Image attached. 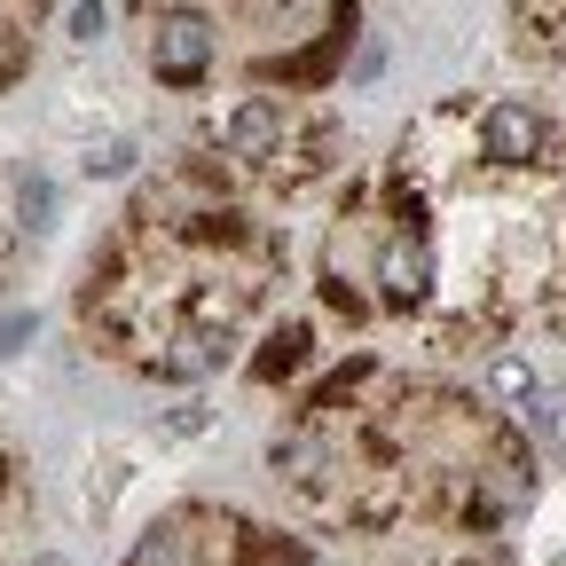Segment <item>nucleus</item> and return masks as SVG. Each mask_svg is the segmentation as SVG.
<instances>
[{"mask_svg":"<svg viewBox=\"0 0 566 566\" xmlns=\"http://www.w3.org/2000/svg\"><path fill=\"white\" fill-rule=\"evenodd\" d=\"M126 166H134L126 142H103V150H87V174H126Z\"/></svg>","mask_w":566,"mask_h":566,"instance_id":"obj_6","label":"nucleus"},{"mask_svg":"<svg viewBox=\"0 0 566 566\" xmlns=\"http://www.w3.org/2000/svg\"><path fill=\"white\" fill-rule=\"evenodd\" d=\"M378 283H386V307H417L424 292H433V244H424V229L386 237V252H378Z\"/></svg>","mask_w":566,"mask_h":566,"instance_id":"obj_4","label":"nucleus"},{"mask_svg":"<svg viewBox=\"0 0 566 566\" xmlns=\"http://www.w3.org/2000/svg\"><path fill=\"white\" fill-rule=\"evenodd\" d=\"M150 71L166 87H197L205 71H212V24L197 9H166L150 24Z\"/></svg>","mask_w":566,"mask_h":566,"instance_id":"obj_2","label":"nucleus"},{"mask_svg":"<svg viewBox=\"0 0 566 566\" xmlns=\"http://www.w3.org/2000/svg\"><path fill=\"white\" fill-rule=\"evenodd\" d=\"M520 32H527V48L566 63V0H520Z\"/></svg>","mask_w":566,"mask_h":566,"instance_id":"obj_5","label":"nucleus"},{"mask_svg":"<svg viewBox=\"0 0 566 566\" xmlns=\"http://www.w3.org/2000/svg\"><path fill=\"white\" fill-rule=\"evenodd\" d=\"M480 158L488 166H543L551 158V118L535 103H488L480 111Z\"/></svg>","mask_w":566,"mask_h":566,"instance_id":"obj_1","label":"nucleus"},{"mask_svg":"<svg viewBox=\"0 0 566 566\" xmlns=\"http://www.w3.org/2000/svg\"><path fill=\"white\" fill-rule=\"evenodd\" d=\"M103 32V9H95V0H80V9H71V40H95Z\"/></svg>","mask_w":566,"mask_h":566,"instance_id":"obj_7","label":"nucleus"},{"mask_svg":"<svg viewBox=\"0 0 566 566\" xmlns=\"http://www.w3.org/2000/svg\"><path fill=\"white\" fill-rule=\"evenodd\" d=\"M32 338V315H9V323H0V354H17Z\"/></svg>","mask_w":566,"mask_h":566,"instance_id":"obj_8","label":"nucleus"},{"mask_svg":"<svg viewBox=\"0 0 566 566\" xmlns=\"http://www.w3.org/2000/svg\"><path fill=\"white\" fill-rule=\"evenodd\" d=\"M268 566H315V558H307V551H292V543H275V551H268Z\"/></svg>","mask_w":566,"mask_h":566,"instance_id":"obj_9","label":"nucleus"},{"mask_svg":"<svg viewBox=\"0 0 566 566\" xmlns=\"http://www.w3.org/2000/svg\"><path fill=\"white\" fill-rule=\"evenodd\" d=\"M283 150H292V111H283L275 95L237 103V118H229V158H244V166H275V174H283Z\"/></svg>","mask_w":566,"mask_h":566,"instance_id":"obj_3","label":"nucleus"}]
</instances>
